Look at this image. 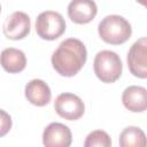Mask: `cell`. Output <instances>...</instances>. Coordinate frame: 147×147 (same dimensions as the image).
<instances>
[{
    "mask_svg": "<svg viewBox=\"0 0 147 147\" xmlns=\"http://www.w3.org/2000/svg\"><path fill=\"white\" fill-rule=\"evenodd\" d=\"M11 124H13V122H11L10 115L7 111L0 109V138L5 137L10 131Z\"/></svg>",
    "mask_w": 147,
    "mask_h": 147,
    "instance_id": "cell-15",
    "label": "cell"
},
{
    "mask_svg": "<svg viewBox=\"0 0 147 147\" xmlns=\"http://www.w3.org/2000/svg\"><path fill=\"white\" fill-rule=\"evenodd\" d=\"M93 70L95 76L106 84L116 82L123 70L119 55L113 51L103 49L96 53L93 61Z\"/></svg>",
    "mask_w": 147,
    "mask_h": 147,
    "instance_id": "cell-3",
    "label": "cell"
},
{
    "mask_svg": "<svg viewBox=\"0 0 147 147\" xmlns=\"http://www.w3.org/2000/svg\"><path fill=\"white\" fill-rule=\"evenodd\" d=\"M0 64L9 74H18L26 67L25 54L17 48H5L0 54Z\"/></svg>",
    "mask_w": 147,
    "mask_h": 147,
    "instance_id": "cell-12",
    "label": "cell"
},
{
    "mask_svg": "<svg viewBox=\"0 0 147 147\" xmlns=\"http://www.w3.org/2000/svg\"><path fill=\"white\" fill-rule=\"evenodd\" d=\"M87 59V51L83 41L77 38L63 40L52 55V65L54 70L64 77L77 75L84 67Z\"/></svg>",
    "mask_w": 147,
    "mask_h": 147,
    "instance_id": "cell-1",
    "label": "cell"
},
{
    "mask_svg": "<svg viewBox=\"0 0 147 147\" xmlns=\"http://www.w3.org/2000/svg\"><path fill=\"white\" fill-rule=\"evenodd\" d=\"M72 141L70 129L59 122L48 124L42 132V144L46 147H69Z\"/></svg>",
    "mask_w": 147,
    "mask_h": 147,
    "instance_id": "cell-8",
    "label": "cell"
},
{
    "mask_svg": "<svg viewBox=\"0 0 147 147\" xmlns=\"http://www.w3.org/2000/svg\"><path fill=\"white\" fill-rule=\"evenodd\" d=\"M111 146V139L106 131L95 130L87 134L84 147H109Z\"/></svg>",
    "mask_w": 147,
    "mask_h": 147,
    "instance_id": "cell-14",
    "label": "cell"
},
{
    "mask_svg": "<svg viewBox=\"0 0 147 147\" xmlns=\"http://www.w3.org/2000/svg\"><path fill=\"white\" fill-rule=\"evenodd\" d=\"M98 6L94 0H71L68 5V16L76 24H87L94 20Z\"/></svg>",
    "mask_w": 147,
    "mask_h": 147,
    "instance_id": "cell-9",
    "label": "cell"
},
{
    "mask_svg": "<svg viewBox=\"0 0 147 147\" xmlns=\"http://www.w3.org/2000/svg\"><path fill=\"white\" fill-rule=\"evenodd\" d=\"M0 13H1V5H0Z\"/></svg>",
    "mask_w": 147,
    "mask_h": 147,
    "instance_id": "cell-17",
    "label": "cell"
},
{
    "mask_svg": "<svg viewBox=\"0 0 147 147\" xmlns=\"http://www.w3.org/2000/svg\"><path fill=\"white\" fill-rule=\"evenodd\" d=\"M124 107L132 113H142L147 108V90L142 86L131 85L122 94Z\"/></svg>",
    "mask_w": 147,
    "mask_h": 147,
    "instance_id": "cell-11",
    "label": "cell"
},
{
    "mask_svg": "<svg viewBox=\"0 0 147 147\" xmlns=\"http://www.w3.org/2000/svg\"><path fill=\"white\" fill-rule=\"evenodd\" d=\"M54 109L60 117L68 121H77L84 115L85 106L78 95L65 92L56 96Z\"/></svg>",
    "mask_w": 147,
    "mask_h": 147,
    "instance_id": "cell-5",
    "label": "cell"
},
{
    "mask_svg": "<svg viewBox=\"0 0 147 147\" xmlns=\"http://www.w3.org/2000/svg\"><path fill=\"white\" fill-rule=\"evenodd\" d=\"M31 21L24 11H14L3 23L2 31L6 38L10 40H21L30 33Z\"/></svg>",
    "mask_w": 147,
    "mask_h": 147,
    "instance_id": "cell-7",
    "label": "cell"
},
{
    "mask_svg": "<svg viewBox=\"0 0 147 147\" xmlns=\"http://www.w3.org/2000/svg\"><path fill=\"white\" fill-rule=\"evenodd\" d=\"M126 61L129 70L134 77L141 79L147 77V39L145 37L138 39L131 46Z\"/></svg>",
    "mask_w": 147,
    "mask_h": 147,
    "instance_id": "cell-6",
    "label": "cell"
},
{
    "mask_svg": "<svg viewBox=\"0 0 147 147\" xmlns=\"http://www.w3.org/2000/svg\"><path fill=\"white\" fill-rule=\"evenodd\" d=\"M65 31L63 16L53 10H46L38 15L36 20V32L44 40H55Z\"/></svg>",
    "mask_w": 147,
    "mask_h": 147,
    "instance_id": "cell-4",
    "label": "cell"
},
{
    "mask_svg": "<svg viewBox=\"0 0 147 147\" xmlns=\"http://www.w3.org/2000/svg\"><path fill=\"white\" fill-rule=\"evenodd\" d=\"M137 2H139L140 5H142V6H146V0H136Z\"/></svg>",
    "mask_w": 147,
    "mask_h": 147,
    "instance_id": "cell-16",
    "label": "cell"
},
{
    "mask_svg": "<svg viewBox=\"0 0 147 147\" xmlns=\"http://www.w3.org/2000/svg\"><path fill=\"white\" fill-rule=\"evenodd\" d=\"M118 142L121 147H144L146 145V136L140 127L127 126L121 132Z\"/></svg>",
    "mask_w": 147,
    "mask_h": 147,
    "instance_id": "cell-13",
    "label": "cell"
},
{
    "mask_svg": "<svg viewBox=\"0 0 147 147\" xmlns=\"http://www.w3.org/2000/svg\"><path fill=\"white\" fill-rule=\"evenodd\" d=\"M25 98L28 101L37 107H44L49 103L52 92L49 86L42 79H31L25 85Z\"/></svg>",
    "mask_w": 147,
    "mask_h": 147,
    "instance_id": "cell-10",
    "label": "cell"
},
{
    "mask_svg": "<svg viewBox=\"0 0 147 147\" xmlns=\"http://www.w3.org/2000/svg\"><path fill=\"white\" fill-rule=\"evenodd\" d=\"M100 38L110 45H122L126 42L131 34L132 28L129 21L119 15H108L98 25Z\"/></svg>",
    "mask_w": 147,
    "mask_h": 147,
    "instance_id": "cell-2",
    "label": "cell"
}]
</instances>
